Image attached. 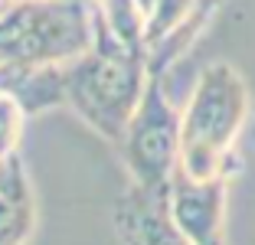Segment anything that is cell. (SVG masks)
Masks as SVG:
<instances>
[{
  "mask_svg": "<svg viewBox=\"0 0 255 245\" xmlns=\"http://www.w3.org/2000/svg\"><path fill=\"white\" fill-rule=\"evenodd\" d=\"M92 49L69 62V108L98 137L118 144L150 82L147 52L112 36L92 7Z\"/></svg>",
  "mask_w": 255,
  "mask_h": 245,
  "instance_id": "cell-1",
  "label": "cell"
},
{
  "mask_svg": "<svg viewBox=\"0 0 255 245\" xmlns=\"http://www.w3.org/2000/svg\"><path fill=\"white\" fill-rule=\"evenodd\" d=\"M249 118L246 79L229 62H210L200 72L180 127V167L190 177H229L233 147Z\"/></svg>",
  "mask_w": 255,
  "mask_h": 245,
  "instance_id": "cell-2",
  "label": "cell"
},
{
  "mask_svg": "<svg viewBox=\"0 0 255 245\" xmlns=\"http://www.w3.org/2000/svg\"><path fill=\"white\" fill-rule=\"evenodd\" d=\"M92 3L0 0V59L72 62L92 49Z\"/></svg>",
  "mask_w": 255,
  "mask_h": 245,
  "instance_id": "cell-3",
  "label": "cell"
},
{
  "mask_svg": "<svg viewBox=\"0 0 255 245\" xmlns=\"http://www.w3.org/2000/svg\"><path fill=\"white\" fill-rule=\"evenodd\" d=\"M180 127L183 112H177V105L164 92V79L150 75L141 105L118 141L131 183L154 190L170 186L173 170L180 167Z\"/></svg>",
  "mask_w": 255,
  "mask_h": 245,
  "instance_id": "cell-4",
  "label": "cell"
},
{
  "mask_svg": "<svg viewBox=\"0 0 255 245\" xmlns=\"http://www.w3.org/2000/svg\"><path fill=\"white\" fill-rule=\"evenodd\" d=\"M226 196L229 177H190L177 167L167 186V209L190 245H226Z\"/></svg>",
  "mask_w": 255,
  "mask_h": 245,
  "instance_id": "cell-5",
  "label": "cell"
},
{
  "mask_svg": "<svg viewBox=\"0 0 255 245\" xmlns=\"http://www.w3.org/2000/svg\"><path fill=\"white\" fill-rule=\"evenodd\" d=\"M112 223L125 245H190L170 219L167 186L154 190L131 183L115 203Z\"/></svg>",
  "mask_w": 255,
  "mask_h": 245,
  "instance_id": "cell-6",
  "label": "cell"
},
{
  "mask_svg": "<svg viewBox=\"0 0 255 245\" xmlns=\"http://www.w3.org/2000/svg\"><path fill=\"white\" fill-rule=\"evenodd\" d=\"M26 118L69 105V62H10V89Z\"/></svg>",
  "mask_w": 255,
  "mask_h": 245,
  "instance_id": "cell-7",
  "label": "cell"
},
{
  "mask_svg": "<svg viewBox=\"0 0 255 245\" xmlns=\"http://www.w3.org/2000/svg\"><path fill=\"white\" fill-rule=\"evenodd\" d=\"M219 3H223V0H196L193 10L187 13V20H183L180 26H173L164 39H157L154 46H147V69H150V75H160V79H164L167 69H170L173 62H180L183 56L193 49L196 39L206 33L210 20L216 16Z\"/></svg>",
  "mask_w": 255,
  "mask_h": 245,
  "instance_id": "cell-8",
  "label": "cell"
},
{
  "mask_svg": "<svg viewBox=\"0 0 255 245\" xmlns=\"http://www.w3.org/2000/svg\"><path fill=\"white\" fill-rule=\"evenodd\" d=\"M92 7L115 39L147 52V10L141 7V0H95Z\"/></svg>",
  "mask_w": 255,
  "mask_h": 245,
  "instance_id": "cell-9",
  "label": "cell"
},
{
  "mask_svg": "<svg viewBox=\"0 0 255 245\" xmlns=\"http://www.w3.org/2000/svg\"><path fill=\"white\" fill-rule=\"evenodd\" d=\"M36 223L33 200H7L0 196V245H26Z\"/></svg>",
  "mask_w": 255,
  "mask_h": 245,
  "instance_id": "cell-10",
  "label": "cell"
},
{
  "mask_svg": "<svg viewBox=\"0 0 255 245\" xmlns=\"http://www.w3.org/2000/svg\"><path fill=\"white\" fill-rule=\"evenodd\" d=\"M196 0H154L147 10V46L164 39L173 26H180Z\"/></svg>",
  "mask_w": 255,
  "mask_h": 245,
  "instance_id": "cell-11",
  "label": "cell"
},
{
  "mask_svg": "<svg viewBox=\"0 0 255 245\" xmlns=\"http://www.w3.org/2000/svg\"><path fill=\"white\" fill-rule=\"evenodd\" d=\"M23 121H26V112L16 105V98L13 95L0 98V157L13 154V150L20 147Z\"/></svg>",
  "mask_w": 255,
  "mask_h": 245,
  "instance_id": "cell-12",
  "label": "cell"
},
{
  "mask_svg": "<svg viewBox=\"0 0 255 245\" xmlns=\"http://www.w3.org/2000/svg\"><path fill=\"white\" fill-rule=\"evenodd\" d=\"M7 89H10V62L0 59V98L7 95Z\"/></svg>",
  "mask_w": 255,
  "mask_h": 245,
  "instance_id": "cell-13",
  "label": "cell"
}]
</instances>
